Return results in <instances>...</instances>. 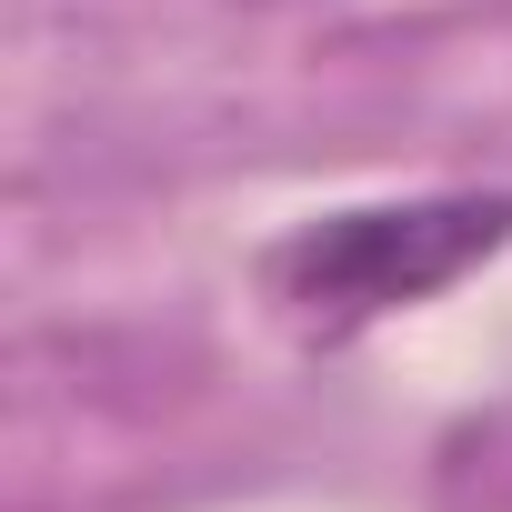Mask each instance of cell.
Returning <instances> with one entry per match:
<instances>
[{"instance_id":"1","label":"cell","mask_w":512,"mask_h":512,"mask_svg":"<svg viewBox=\"0 0 512 512\" xmlns=\"http://www.w3.org/2000/svg\"><path fill=\"white\" fill-rule=\"evenodd\" d=\"M512 241V191H432V201H382V211H322L292 241L262 251V282L272 302L342 342L382 312H412L432 292H452L472 262Z\"/></svg>"}]
</instances>
